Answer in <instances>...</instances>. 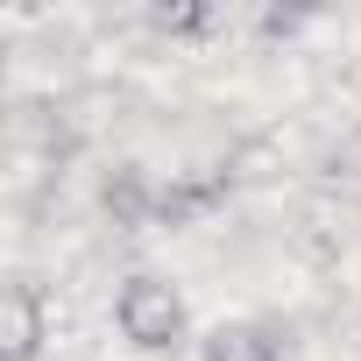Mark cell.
<instances>
[{
	"instance_id": "cell-1",
	"label": "cell",
	"mask_w": 361,
	"mask_h": 361,
	"mask_svg": "<svg viewBox=\"0 0 361 361\" xmlns=\"http://www.w3.org/2000/svg\"><path fill=\"white\" fill-rule=\"evenodd\" d=\"M114 326H121V340H128V347L163 354V347H177V340L192 333V312H185V298H177V283H170V276L135 269V276L121 283V298H114Z\"/></svg>"
},
{
	"instance_id": "cell-2",
	"label": "cell",
	"mask_w": 361,
	"mask_h": 361,
	"mask_svg": "<svg viewBox=\"0 0 361 361\" xmlns=\"http://www.w3.org/2000/svg\"><path fill=\"white\" fill-rule=\"evenodd\" d=\"M50 340V305L36 283H8L0 290V361H36Z\"/></svg>"
},
{
	"instance_id": "cell-3",
	"label": "cell",
	"mask_w": 361,
	"mask_h": 361,
	"mask_svg": "<svg viewBox=\"0 0 361 361\" xmlns=\"http://www.w3.org/2000/svg\"><path fill=\"white\" fill-rule=\"evenodd\" d=\"M199 361H283V340H269L262 326L234 319V326H213L199 340Z\"/></svg>"
}]
</instances>
